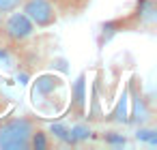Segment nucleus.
I'll list each match as a JSON object with an SVG mask.
<instances>
[{
	"label": "nucleus",
	"instance_id": "f03ea898",
	"mask_svg": "<svg viewBox=\"0 0 157 150\" xmlns=\"http://www.w3.org/2000/svg\"><path fill=\"white\" fill-rule=\"evenodd\" d=\"M41 124L43 120L33 114L0 118V150H30V137Z\"/></svg>",
	"mask_w": 157,
	"mask_h": 150
},
{
	"label": "nucleus",
	"instance_id": "20e7f679",
	"mask_svg": "<svg viewBox=\"0 0 157 150\" xmlns=\"http://www.w3.org/2000/svg\"><path fill=\"white\" fill-rule=\"evenodd\" d=\"M127 97H131V109H129L127 122L138 124V126L153 124V120H155L153 99L144 94L142 79H140L138 75H133V77H131V82H129V86H127Z\"/></svg>",
	"mask_w": 157,
	"mask_h": 150
},
{
	"label": "nucleus",
	"instance_id": "6e6552de",
	"mask_svg": "<svg viewBox=\"0 0 157 150\" xmlns=\"http://www.w3.org/2000/svg\"><path fill=\"white\" fill-rule=\"evenodd\" d=\"M22 5H24V0H0V17L11 11H17Z\"/></svg>",
	"mask_w": 157,
	"mask_h": 150
},
{
	"label": "nucleus",
	"instance_id": "423d86ee",
	"mask_svg": "<svg viewBox=\"0 0 157 150\" xmlns=\"http://www.w3.org/2000/svg\"><path fill=\"white\" fill-rule=\"evenodd\" d=\"M84 92H86V71L80 73L71 86V103H69V118L71 120H84V114H86Z\"/></svg>",
	"mask_w": 157,
	"mask_h": 150
},
{
	"label": "nucleus",
	"instance_id": "39448f33",
	"mask_svg": "<svg viewBox=\"0 0 157 150\" xmlns=\"http://www.w3.org/2000/svg\"><path fill=\"white\" fill-rule=\"evenodd\" d=\"M20 9L37 30H50L63 20L58 9L50 0H24V5Z\"/></svg>",
	"mask_w": 157,
	"mask_h": 150
},
{
	"label": "nucleus",
	"instance_id": "7ed1b4c3",
	"mask_svg": "<svg viewBox=\"0 0 157 150\" xmlns=\"http://www.w3.org/2000/svg\"><path fill=\"white\" fill-rule=\"evenodd\" d=\"M35 32H37V28L22 13V9L11 11L0 17V41L7 47H24L35 37Z\"/></svg>",
	"mask_w": 157,
	"mask_h": 150
},
{
	"label": "nucleus",
	"instance_id": "f257e3e1",
	"mask_svg": "<svg viewBox=\"0 0 157 150\" xmlns=\"http://www.w3.org/2000/svg\"><path fill=\"white\" fill-rule=\"evenodd\" d=\"M155 28H157V0H136L133 9L127 15L105 22L101 26L99 45L103 39L108 41L116 32H151L153 35Z\"/></svg>",
	"mask_w": 157,
	"mask_h": 150
},
{
	"label": "nucleus",
	"instance_id": "0eeeda50",
	"mask_svg": "<svg viewBox=\"0 0 157 150\" xmlns=\"http://www.w3.org/2000/svg\"><path fill=\"white\" fill-rule=\"evenodd\" d=\"M50 2L58 9L60 17H78L93 5V0H50Z\"/></svg>",
	"mask_w": 157,
	"mask_h": 150
}]
</instances>
